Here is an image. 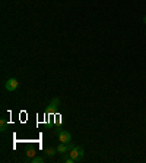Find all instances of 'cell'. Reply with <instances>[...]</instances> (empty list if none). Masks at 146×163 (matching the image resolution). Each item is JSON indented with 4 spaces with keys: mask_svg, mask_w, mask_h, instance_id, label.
Returning a JSON list of instances; mask_svg holds the SVG:
<instances>
[{
    "mask_svg": "<svg viewBox=\"0 0 146 163\" xmlns=\"http://www.w3.org/2000/svg\"><path fill=\"white\" fill-rule=\"evenodd\" d=\"M54 134L57 135L59 141L63 143V144H67V143L72 141V134L67 132V131H64V129H54Z\"/></svg>",
    "mask_w": 146,
    "mask_h": 163,
    "instance_id": "obj_2",
    "label": "cell"
},
{
    "mask_svg": "<svg viewBox=\"0 0 146 163\" xmlns=\"http://www.w3.org/2000/svg\"><path fill=\"white\" fill-rule=\"evenodd\" d=\"M73 147H74V146H73L72 143H67V144L60 143V144H59L56 149H57V153H60V154H66V153H69V151L72 150Z\"/></svg>",
    "mask_w": 146,
    "mask_h": 163,
    "instance_id": "obj_4",
    "label": "cell"
},
{
    "mask_svg": "<svg viewBox=\"0 0 146 163\" xmlns=\"http://www.w3.org/2000/svg\"><path fill=\"white\" fill-rule=\"evenodd\" d=\"M69 154H70V157H72L73 160H74V163H79L83 160V154H85V149L82 147V146H74L72 150L69 151Z\"/></svg>",
    "mask_w": 146,
    "mask_h": 163,
    "instance_id": "obj_1",
    "label": "cell"
},
{
    "mask_svg": "<svg viewBox=\"0 0 146 163\" xmlns=\"http://www.w3.org/2000/svg\"><path fill=\"white\" fill-rule=\"evenodd\" d=\"M6 129H7V122H6L4 119H0V131L4 132Z\"/></svg>",
    "mask_w": 146,
    "mask_h": 163,
    "instance_id": "obj_8",
    "label": "cell"
},
{
    "mask_svg": "<svg viewBox=\"0 0 146 163\" xmlns=\"http://www.w3.org/2000/svg\"><path fill=\"white\" fill-rule=\"evenodd\" d=\"M44 153H45V156L51 157V156H54V154L57 153V149H56V147H47V149L44 150Z\"/></svg>",
    "mask_w": 146,
    "mask_h": 163,
    "instance_id": "obj_7",
    "label": "cell"
},
{
    "mask_svg": "<svg viewBox=\"0 0 146 163\" xmlns=\"http://www.w3.org/2000/svg\"><path fill=\"white\" fill-rule=\"evenodd\" d=\"M59 106H60V99H59V97H53V99L50 100V103H48V107L56 109V110H57Z\"/></svg>",
    "mask_w": 146,
    "mask_h": 163,
    "instance_id": "obj_5",
    "label": "cell"
},
{
    "mask_svg": "<svg viewBox=\"0 0 146 163\" xmlns=\"http://www.w3.org/2000/svg\"><path fill=\"white\" fill-rule=\"evenodd\" d=\"M62 160H63V162H66V163H74V160L70 157V154H67V156H66V154H63V159H62Z\"/></svg>",
    "mask_w": 146,
    "mask_h": 163,
    "instance_id": "obj_9",
    "label": "cell"
},
{
    "mask_svg": "<svg viewBox=\"0 0 146 163\" xmlns=\"http://www.w3.org/2000/svg\"><path fill=\"white\" fill-rule=\"evenodd\" d=\"M25 162H29V163H42V162H45V159H44V157H38V156H35V157H26V159H25Z\"/></svg>",
    "mask_w": 146,
    "mask_h": 163,
    "instance_id": "obj_6",
    "label": "cell"
},
{
    "mask_svg": "<svg viewBox=\"0 0 146 163\" xmlns=\"http://www.w3.org/2000/svg\"><path fill=\"white\" fill-rule=\"evenodd\" d=\"M143 22H145V24H146V15H145V16H143Z\"/></svg>",
    "mask_w": 146,
    "mask_h": 163,
    "instance_id": "obj_11",
    "label": "cell"
},
{
    "mask_svg": "<svg viewBox=\"0 0 146 163\" xmlns=\"http://www.w3.org/2000/svg\"><path fill=\"white\" fill-rule=\"evenodd\" d=\"M18 85H19V82H18L16 78H9L7 81L4 82V90L6 91H15L18 88Z\"/></svg>",
    "mask_w": 146,
    "mask_h": 163,
    "instance_id": "obj_3",
    "label": "cell"
},
{
    "mask_svg": "<svg viewBox=\"0 0 146 163\" xmlns=\"http://www.w3.org/2000/svg\"><path fill=\"white\" fill-rule=\"evenodd\" d=\"M145 122H146V118H145Z\"/></svg>",
    "mask_w": 146,
    "mask_h": 163,
    "instance_id": "obj_12",
    "label": "cell"
},
{
    "mask_svg": "<svg viewBox=\"0 0 146 163\" xmlns=\"http://www.w3.org/2000/svg\"><path fill=\"white\" fill-rule=\"evenodd\" d=\"M35 154H36V151L34 149H29V150L26 151V157H35Z\"/></svg>",
    "mask_w": 146,
    "mask_h": 163,
    "instance_id": "obj_10",
    "label": "cell"
}]
</instances>
